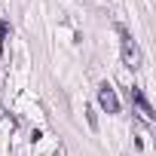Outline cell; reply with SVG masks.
I'll use <instances>...</instances> for the list:
<instances>
[{"mask_svg":"<svg viewBox=\"0 0 156 156\" xmlns=\"http://www.w3.org/2000/svg\"><path fill=\"white\" fill-rule=\"evenodd\" d=\"M98 101H101V107H104L107 113H116V110H119V98H116V92H113L107 83L98 86Z\"/></svg>","mask_w":156,"mask_h":156,"instance_id":"cell-2","label":"cell"},{"mask_svg":"<svg viewBox=\"0 0 156 156\" xmlns=\"http://www.w3.org/2000/svg\"><path fill=\"white\" fill-rule=\"evenodd\" d=\"M6 34H9V25L0 22V55H3V43H6Z\"/></svg>","mask_w":156,"mask_h":156,"instance_id":"cell-4","label":"cell"},{"mask_svg":"<svg viewBox=\"0 0 156 156\" xmlns=\"http://www.w3.org/2000/svg\"><path fill=\"white\" fill-rule=\"evenodd\" d=\"M116 31H119V37H122V58H126V64H129L132 70H138V67H141V49H138V43L132 40V34H129L122 25H119Z\"/></svg>","mask_w":156,"mask_h":156,"instance_id":"cell-1","label":"cell"},{"mask_svg":"<svg viewBox=\"0 0 156 156\" xmlns=\"http://www.w3.org/2000/svg\"><path fill=\"white\" fill-rule=\"evenodd\" d=\"M129 95H132V101L141 107V113H144L147 119H153V116H156V113H153V107H150V101L144 98V92H141V89H135V86H132V89H129Z\"/></svg>","mask_w":156,"mask_h":156,"instance_id":"cell-3","label":"cell"}]
</instances>
